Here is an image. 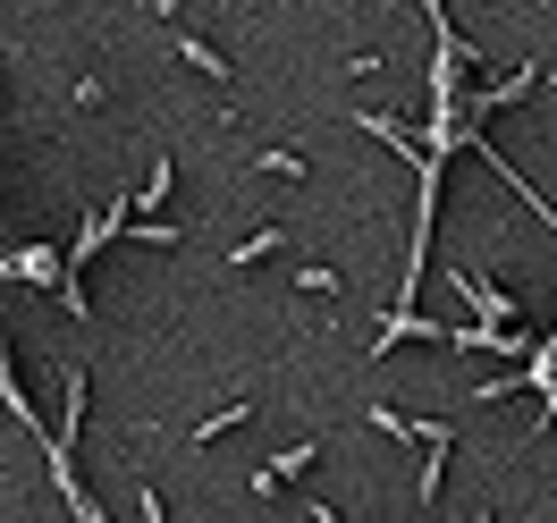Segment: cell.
<instances>
[{
	"label": "cell",
	"mask_w": 557,
	"mask_h": 523,
	"mask_svg": "<svg viewBox=\"0 0 557 523\" xmlns=\"http://www.w3.org/2000/svg\"><path fill=\"white\" fill-rule=\"evenodd\" d=\"M9 279L60 287V279H69V253H51V245H17V253H9Z\"/></svg>",
	"instance_id": "obj_1"
},
{
	"label": "cell",
	"mask_w": 557,
	"mask_h": 523,
	"mask_svg": "<svg viewBox=\"0 0 557 523\" xmlns=\"http://www.w3.org/2000/svg\"><path fill=\"white\" fill-rule=\"evenodd\" d=\"M448 279H456V296H465V304H473L482 321H516V296H498L482 271H448Z\"/></svg>",
	"instance_id": "obj_2"
},
{
	"label": "cell",
	"mask_w": 557,
	"mask_h": 523,
	"mask_svg": "<svg viewBox=\"0 0 557 523\" xmlns=\"http://www.w3.org/2000/svg\"><path fill=\"white\" fill-rule=\"evenodd\" d=\"M313 448H321V439H296V448L271 456V464H262V473H253L245 489H253V498H278V482H287V473H305V464H313Z\"/></svg>",
	"instance_id": "obj_3"
},
{
	"label": "cell",
	"mask_w": 557,
	"mask_h": 523,
	"mask_svg": "<svg viewBox=\"0 0 557 523\" xmlns=\"http://www.w3.org/2000/svg\"><path fill=\"white\" fill-rule=\"evenodd\" d=\"M245 170H262V177H305L313 161H305V152H278V144H262V152H245Z\"/></svg>",
	"instance_id": "obj_4"
},
{
	"label": "cell",
	"mask_w": 557,
	"mask_h": 523,
	"mask_svg": "<svg viewBox=\"0 0 557 523\" xmlns=\"http://www.w3.org/2000/svg\"><path fill=\"white\" fill-rule=\"evenodd\" d=\"M170 26H177V17H170ZM177 60H195L203 76H220V85H228V60H220V51H211L203 35H186V26H177Z\"/></svg>",
	"instance_id": "obj_5"
},
{
	"label": "cell",
	"mask_w": 557,
	"mask_h": 523,
	"mask_svg": "<svg viewBox=\"0 0 557 523\" xmlns=\"http://www.w3.org/2000/svg\"><path fill=\"white\" fill-rule=\"evenodd\" d=\"M170 186H177V161H161V170H152V186H144L136 203H144V211H161V203H170Z\"/></svg>",
	"instance_id": "obj_6"
},
{
	"label": "cell",
	"mask_w": 557,
	"mask_h": 523,
	"mask_svg": "<svg viewBox=\"0 0 557 523\" xmlns=\"http://www.w3.org/2000/svg\"><path fill=\"white\" fill-rule=\"evenodd\" d=\"M237 422H253V406H220V414H203L195 439H220V431H237Z\"/></svg>",
	"instance_id": "obj_7"
},
{
	"label": "cell",
	"mask_w": 557,
	"mask_h": 523,
	"mask_svg": "<svg viewBox=\"0 0 557 523\" xmlns=\"http://www.w3.org/2000/svg\"><path fill=\"white\" fill-rule=\"evenodd\" d=\"M127 237H136V245H177V228H170V220H127Z\"/></svg>",
	"instance_id": "obj_8"
},
{
	"label": "cell",
	"mask_w": 557,
	"mask_h": 523,
	"mask_svg": "<svg viewBox=\"0 0 557 523\" xmlns=\"http://www.w3.org/2000/svg\"><path fill=\"white\" fill-rule=\"evenodd\" d=\"M262 253H278V228H253V237L237 245V271H245V262H262Z\"/></svg>",
	"instance_id": "obj_9"
},
{
	"label": "cell",
	"mask_w": 557,
	"mask_h": 523,
	"mask_svg": "<svg viewBox=\"0 0 557 523\" xmlns=\"http://www.w3.org/2000/svg\"><path fill=\"white\" fill-rule=\"evenodd\" d=\"M296 287H305V296H338L347 279H338V271H321V262H313V271H296Z\"/></svg>",
	"instance_id": "obj_10"
}]
</instances>
